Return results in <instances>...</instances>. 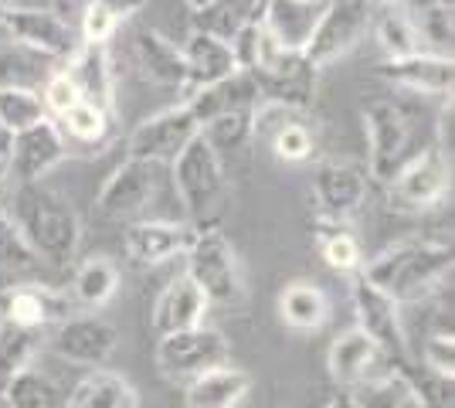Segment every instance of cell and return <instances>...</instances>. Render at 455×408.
Here are the masks:
<instances>
[{"label": "cell", "mask_w": 455, "mask_h": 408, "mask_svg": "<svg viewBox=\"0 0 455 408\" xmlns=\"http://www.w3.org/2000/svg\"><path fill=\"white\" fill-rule=\"evenodd\" d=\"M251 391V374L235 364L208 371L188 385V408H238Z\"/></svg>", "instance_id": "cell-28"}, {"label": "cell", "mask_w": 455, "mask_h": 408, "mask_svg": "<svg viewBox=\"0 0 455 408\" xmlns=\"http://www.w3.org/2000/svg\"><path fill=\"white\" fill-rule=\"evenodd\" d=\"M7 150H11V133H7L4 126H0V164L7 160Z\"/></svg>", "instance_id": "cell-46"}, {"label": "cell", "mask_w": 455, "mask_h": 408, "mask_svg": "<svg viewBox=\"0 0 455 408\" xmlns=\"http://www.w3.org/2000/svg\"><path fill=\"white\" fill-rule=\"evenodd\" d=\"M180 55H184V68H188V89L184 96L197 92V89H208L221 78L242 72L238 61H235V52L231 44L214 35H204V31H190L188 41L180 44Z\"/></svg>", "instance_id": "cell-22"}, {"label": "cell", "mask_w": 455, "mask_h": 408, "mask_svg": "<svg viewBox=\"0 0 455 408\" xmlns=\"http://www.w3.org/2000/svg\"><path fill=\"white\" fill-rule=\"evenodd\" d=\"M116 28H119V20L102 4H95V0L85 4V11H82V41H89V44H109Z\"/></svg>", "instance_id": "cell-42"}, {"label": "cell", "mask_w": 455, "mask_h": 408, "mask_svg": "<svg viewBox=\"0 0 455 408\" xmlns=\"http://www.w3.org/2000/svg\"><path fill=\"white\" fill-rule=\"evenodd\" d=\"M378 76L395 85L401 92H411V96H452L455 85V61L432 55V52H421L411 59L398 61H380Z\"/></svg>", "instance_id": "cell-18"}, {"label": "cell", "mask_w": 455, "mask_h": 408, "mask_svg": "<svg viewBox=\"0 0 455 408\" xmlns=\"http://www.w3.org/2000/svg\"><path fill=\"white\" fill-rule=\"evenodd\" d=\"M38 348L41 331H28V327H14V324L0 320V391L7 388L20 371L31 368Z\"/></svg>", "instance_id": "cell-32"}, {"label": "cell", "mask_w": 455, "mask_h": 408, "mask_svg": "<svg viewBox=\"0 0 455 408\" xmlns=\"http://www.w3.org/2000/svg\"><path fill=\"white\" fill-rule=\"evenodd\" d=\"M184 4H188L190 11H201V7H208L211 0H184Z\"/></svg>", "instance_id": "cell-47"}, {"label": "cell", "mask_w": 455, "mask_h": 408, "mask_svg": "<svg viewBox=\"0 0 455 408\" xmlns=\"http://www.w3.org/2000/svg\"><path fill=\"white\" fill-rule=\"evenodd\" d=\"M4 38L48 61H68L78 48V35L68 20L48 7H11L0 20Z\"/></svg>", "instance_id": "cell-8"}, {"label": "cell", "mask_w": 455, "mask_h": 408, "mask_svg": "<svg viewBox=\"0 0 455 408\" xmlns=\"http://www.w3.org/2000/svg\"><path fill=\"white\" fill-rule=\"evenodd\" d=\"M316 245H320L323 262L337 272H361L363 269V249L357 242V235L347 232V225L340 221H323L316 232Z\"/></svg>", "instance_id": "cell-34"}, {"label": "cell", "mask_w": 455, "mask_h": 408, "mask_svg": "<svg viewBox=\"0 0 455 408\" xmlns=\"http://www.w3.org/2000/svg\"><path fill=\"white\" fill-rule=\"evenodd\" d=\"M361 276L395 303H418L452 279V249L445 242L411 238L363 259Z\"/></svg>", "instance_id": "cell-2"}, {"label": "cell", "mask_w": 455, "mask_h": 408, "mask_svg": "<svg viewBox=\"0 0 455 408\" xmlns=\"http://www.w3.org/2000/svg\"><path fill=\"white\" fill-rule=\"evenodd\" d=\"M95 4H102V7H106L119 24L130 18V14H136V11H143V7H147V0H95Z\"/></svg>", "instance_id": "cell-43"}, {"label": "cell", "mask_w": 455, "mask_h": 408, "mask_svg": "<svg viewBox=\"0 0 455 408\" xmlns=\"http://www.w3.org/2000/svg\"><path fill=\"white\" fill-rule=\"evenodd\" d=\"M367 7H408V11H421V7H428V4H445V7H452V0H363Z\"/></svg>", "instance_id": "cell-44"}, {"label": "cell", "mask_w": 455, "mask_h": 408, "mask_svg": "<svg viewBox=\"0 0 455 408\" xmlns=\"http://www.w3.org/2000/svg\"><path fill=\"white\" fill-rule=\"evenodd\" d=\"M323 408H354V405H350V398H347V391H343V395H333Z\"/></svg>", "instance_id": "cell-45"}, {"label": "cell", "mask_w": 455, "mask_h": 408, "mask_svg": "<svg viewBox=\"0 0 455 408\" xmlns=\"http://www.w3.org/2000/svg\"><path fill=\"white\" fill-rule=\"evenodd\" d=\"M194 232L197 228L188 221H164V218L130 221L123 228V245L136 266H160V262H171V259L188 252Z\"/></svg>", "instance_id": "cell-17"}, {"label": "cell", "mask_w": 455, "mask_h": 408, "mask_svg": "<svg viewBox=\"0 0 455 408\" xmlns=\"http://www.w3.org/2000/svg\"><path fill=\"white\" fill-rule=\"evenodd\" d=\"M184 255H188V269L184 272L194 279V286L204 292L211 307H238L245 300L242 262L231 249V242L214 225L197 228Z\"/></svg>", "instance_id": "cell-5"}, {"label": "cell", "mask_w": 455, "mask_h": 408, "mask_svg": "<svg viewBox=\"0 0 455 408\" xmlns=\"http://www.w3.org/2000/svg\"><path fill=\"white\" fill-rule=\"evenodd\" d=\"M197 119L190 116V109L184 102H177L171 109H160L147 116L133 133H130V143L126 150L133 160H147V164H173V156L188 147L190 140L197 136Z\"/></svg>", "instance_id": "cell-11"}, {"label": "cell", "mask_w": 455, "mask_h": 408, "mask_svg": "<svg viewBox=\"0 0 455 408\" xmlns=\"http://www.w3.org/2000/svg\"><path fill=\"white\" fill-rule=\"evenodd\" d=\"M160 188V164H147V160H133L126 156L119 167H116L109 180L102 184L99 191V212L116 221H126L136 218L156 197Z\"/></svg>", "instance_id": "cell-15"}, {"label": "cell", "mask_w": 455, "mask_h": 408, "mask_svg": "<svg viewBox=\"0 0 455 408\" xmlns=\"http://www.w3.org/2000/svg\"><path fill=\"white\" fill-rule=\"evenodd\" d=\"M367 28H371V7L363 0H333L330 7H323L316 14L299 52L320 72L343 59L347 52H354L357 41L367 35Z\"/></svg>", "instance_id": "cell-6"}, {"label": "cell", "mask_w": 455, "mask_h": 408, "mask_svg": "<svg viewBox=\"0 0 455 408\" xmlns=\"http://www.w3.org/2000/svg\"><path fill=\"white\" fill-rule=\"evenodd\" d=\"M65 156H68V140L61 136L58 123L55 119H41L35 126L11 136L4 171L18 184H38L41 177L52 174Z\"/></svg>", "instance_id": "cell-10"}, {"label": "cell", "mask_w": 455, "mask_h": 408, "mask_svg": "<svg viewBox=\"0 0 455 408\" xmlns=\"http://www.w3.org/2000/svg\"><path fill=\"white\" fill-rule=\"evenodd\" d=\"M4 212L11 214L14 228L28 242V249L35 252L38 262L52 266H68L78 252L82 242V225H78L76 208L68 204V197H61L48 184H18L11 201L4 204Z\"/></svg>", "instance_id": "cell-1"}, {"label": "cell", "mask_w": 455, "mask_h": 408, "mask_svg": "<svg viewBox=\"0 0 455 408\" xmlns=\"http://www.w3.org/2000/svg\"><path fill=\"white\" fill-rule=\"evenodd\" d=\"M0 35H4V31H0Z\"/></svg>", "instance_id": "cell-52"}, {"label": "cell", "mask_w": 455, "mask_h": 408, "mask_svg": "<svg viewBox=\"0 0 455 408\" xmlns=\"http://www.w3.org/2000/svg\"><path fill=\"white\" fill-rule=\"evenodd\" d=\"M68 316H72L68 296L52 290V286H41V283H20L0 296V320H7L14 327L44 333L48 327H58Z\"/></svg>", "instance_id": "cell-16"}, {"label": "cell", "mask_w": 455, "mask_h": 408, "mask_svg": "<svg viewBox=\"0 0 455 408\" xmlns=\"http://www.w3.org/2000/svg\"><path fill=\"white\" fill-rule=\"evenodd\" d=\"M313 197L323 221H347L367 197V167L357 160H323L313 171Z\"/></svg>", "instance_id": "cell-14"}, {"label": "cell", "mask_w": 455, "mask_h": 408, "mask_svg": "<svg viewBox=\"0 0 455 408\" xmlns=\"http://www.w3.org/2000/svg\"><path fill=\"white\" fill-rule=\"evenodd\" d=\"M251 113H255V106H248V109H231V113H221V116L208 119V123L197 130V133L204 136V143L214 150V156L221 160L225 174H228V164L245 160L248 150L255 147V136H251Z\"/></svg>", "instance_id": "cell-29"}, {"label": "cell", "mask_w": 455, "mask_h": 408, "mask_svg": "<svg viewBox=\"0 0 455 408\" xmlns=\"http://www.w3.org/2000/svg\"><path fill=\"white\" fill-rule=\"evenodd\" d=\"M116 290H119V269L106 255L85 259L76 269V276H72V296L85 310H102L116 296Z\"/></svg>", "instance_id": "cell-31"}, {"label": "cell", "mask_w": 455, "mask_h": 408, "mask_svg": "<svg viewBox=\"0 0 455 408\" xmlns=\"http://www.w3.org/2000/svg\"><path fill=\"white\" fill-rule=\"evenodd\" d=\"M133 61L140 68L143 82L160 85V89H188V68H184V55L180 44L164 38L160 31H140L133 41Z\"/></svg>", "instance_id": "cell-23"}, {"label": "cell", "mask_w": 455, "mask_h": 408, "mask_svg": "<svg viewBox=\"0 0 455 408\" xmlns=\"http://www.w3.org/2000/svg\"><path fill=\"white\" fill-rule=\"evenodd\" d=\"M44 65L48 59L20 48L14 41L0 44V89H35L38 92V85H44V78L52 76Z\"/></svg>", "instance_id": "cell-33"}, {"label": "cell", "mask_w": 455, "mask_h": 408, "mask_svg": "<svg viewBox=\"0 0 455 408\" xmlns=\"http://www.w3.org/2000/svg\"><path fill=\"white\" fill-rule=\"evenodd\" d=\"M171 180L177 197H180V204H184V212H188L190 225L204 228L211 221V214L218 212V204L225 201L228 174L201 133L173 156Z\"/></svg>", "instance_id": "cell-4"}, {"label": "cell", "mask_w": 455, "mask_h": 408, "mask_svg": "<svg viewBox=\"0 0 455 408\" xmlns=\"http://www.w3.org/2000/svg\"><path fill=\"white\" fill-rule=\"evenodd\" d=\"M65 76L72 78V85L78 89L82 102H89V106L113 116L116 76H113V61H109V44L78 41L76 55L65 61Z\"/></svg>", "instance_id": "cell-19"}, {"label": "cell", "mask_w": 455, "mask_h": 408, "mask_svg": "<svg viewBox=\"0 0 455 408\" xmlns=\"http://www.w3.org/2000/svg\"><path fill=\"white\" fill-rule=\"evenodd\" d=\"M415 20H418V31H421V41H425V52L442 55V59H452V38H455L452 7L428 4V7L415 11Z\"/></svg>", "instance_id": "cell-37"}, {"label": "cell", "mask_w": 455, "mask_h": 408, "mask_svg": "<svg viewBox=\"0 0 455 408\" xmlns=\"http://www.w3.org/2000/svg\"><path fill=\"white\" fill-rule=\"evenodd\" d=\"M61 136H68V140H76V143H102L106 133H109V126H113V116L109 113H102V109H95L89 102H78L76 109H68L61 119H55Z\"/></svg>", "instance_id": "cell-38"}, {"label": "cell", "mask_w": 455, "mask_h": 408, "mask_svg": "<svg viewBox=\"0 0 455 408\" xmlns=\"http://www.w3.org/2000/svg\"><path fill=\"white\" fill-rule=\"evenodd\" d=\"M4 184H7V171H4V164H0V197H4Z\"/></svg>", "instance_id": "cell-49"}, {"label": "cell", "mask_w": 455, "mask_h": 408, "mask_svg": "<svg viewBox=\"0 0 455 408\" xmlns=\"http://www.w3.org/2000/svg\"><path fill=\"white\" fill-rule=\"evenodd\" d=\"M279 316L289 331L316 333L330 320V300L316 283L296 279L279 292Z\"/></svg>", "instance_id": "cell-30"}, {"label": "cell", "mask_w": 455, "mask_h": 408, "mask_svg": "<svg viewBox=\"0 0 455 408\" xmlns=\"http://www.w3.org/2000/svg\"><path fill=\"white\" fill-rule=\"evenodd\" d=\"M68 408H140V391L130 385V378L109 368L89 371L78 381L72 395H65Z\"/></svg>", "instance_id": "cell-27"}, {"label": "cell", "mask_w": 455, "mask_h": 408, "mask_svg": "<svg viewBox=\"0 0 455 408\" xmlns=\"http://www.w3.org/2000/svg\"><path fill=\"white\" fill-rule=\"evenodd\" d=\"M35 266H38V259L28 249V242L14 228L11 214L4 212V204H0V272H24L35 269Z\"/></svg>", "instance_id": "cell-39"}, {"label": "cell", "mask_w": 455, "mask_h": 408, "mask_svg": "<svg viewBox=\"0 0 455 408\" xmlns=\"http://www.w3.org/2000/svg\"><path fill=\"white\" fill-rule=\"evenodd\" d=\"M387 191L398 208H411V212L435 208L452 191V164L438 154L435 147H428L391 177Z\"/></svg>", "instance_id": "cell-13"}, {"label": "cell", "mask_w": 455, "mask_h": 408, "mask_svg": "<svg viewBox=\"0 0 455 408\" xmlns=\"http://www.w3.org/2000/svg\"><path fill=\"white\" fill-rule=\"evenodd\" d=\"M156 364L173 381H194L208 371L231 364L228 337L214 327H194V331L167 333L156 344Z\"/></svg>", "instance_id": "cell-7"}, {"label": "cell", "mask_w": 455, "mask_h": 408, "mask_svg": "<svg viewBox=\"0 0 455 408\" xmlns=\"http://www.w3.org/2000/svg\"><path fill=\"white\" fill-rule=\"evenodd\" d=\"M363 133H367V177L391 184L404 164H411L425 147L418 109L398 96H378L361 106Z\"/></svg>", "instance_id": "cell-3"}, {"label": "cell", "mask_w": 455, "mask_h": 408, "mask_svg": "<svg viewBox=\"0 0 455 408\" xmlns=\"http://www.w3.org/2000/svg\"><path fill=\"white\" fill-rule=\"evenodd\" d=\"M4 398L11 408H65V395L55 381L41 371L28 368L4 388Z\"/></svg>", "instance_id": "cell-35"}, {"label": "cell", "mask_w": 455, "mask_h": 408, "mask_svg": "<svg viewBox=\"0 0 455 408\" xmlns=\"http://www.w3.org/2000/svg\"><path fill=\"white\" fill-rule=\"evenodd\" d=\"M350 300H354V313H357V331L367 333L387 361H404L408 354V337H404V324H401V307L384 296L378 286H371L361 272L350 283Z\"/></svg>", "instance_id": "cell-12"}, {"label": "cell", "mask_w": 455, "mask_h": 408, "mask_svg": "<svg viewBox=\"0 0 455 408\" xmlns=\"http://www.w3.org/2000/svg\"><path fill=\"white\" fill-rule=\"evenodd\" d=\"M285 4H296V7H313L316 0H285Z\"/></svg>", "instance_id": "cell-48"}, {"label": "cell", "mask_w": 455, "mask_h": 408, "mask_svg": "<svg viewBox=\"0 0 455 408\" xmlns=\"http://www.w3.org/2000/svg\"><path fill=\"white\" fill-rule=\"evenodd\" d=\"M48 348L55 350L61 361L78 364V368H106V361L119 348V331L106 316H95V313H82V316H68L61 320L52 337H48Z\"/></svg>", "instance_id": "cell-9"}, {"label": "cell", "mask_w": 455, "mask_h": 408, "mask_svg": "<svg viewBox=\"0 0 455 408\" xmlns=\"http://www.w3.org/2000/svg\"><path fill=\"white\" fill-rule=\"evenodd\" d=\"M384 350L361 333L357 327H350V331H343L330 350H326V368H330V378L340 385V388H354V385H361L363 378H371V374H378L384 368Z\"/></svg>", "instance_id": "cell-21"}, {"label": "cell", "mask_w": 455, "mask_h": 408, "mask_svg": "<svg viewBox=\"0 0 455 408\" xmlns=\"http://www.w3.org/2000/svg\"><path fill=\"white\" fill-rule=\"evenodd\" d=\"M367 31H374V41L384 52V61L411 59V55L425 52L415 11H408V7H380L378 14H371V28Z\"/></svg>", "instance_id": "cell-26"}, {"label": "cell", "mask_w": 455, "mask_h": 408, "mask_svg": "<svg viewBox=\"0 0 455 408\" xmlns=\"http://www.w3.org/2000/svg\"><path fill=\"white\" fill-rule=\"evenodd\" d=\"M41 119H48V113L35 89H0V126L11 136L35 126Z\"/></svg>", "instance_id": "cell-36"}, {"label": "cell", "mask_w": 455, "mask_h": 408, "mask_svg": "<svg viewBox=\"0 0 455 408\" xmlns=\"http://www.w3.org/2000/svg\"><path fill=\"white\" fill-rule=\"evenodd\" d=\"M65 408H68V405H65Z\"/></svg>", "instance_id": "cell-53"}, {"label": "cell", "mask_w": 455, "mask_h": 408, "mask_svg": "<svg viewBox=\"0 0 455 408\" xmlns=\"http://www.w3.org/2000/svg\"><path fill=\"white\" fill-rule=\"evenodd\" d=\"M0 408H11L7 405V398H4V391H0Z\"/></svg>", "instance_id": "cell-51"}, {"label": "cell", "mask_w": 455, "mask_h": 408, "mask_svg": "<svg viewBox=\"0 0 455 408\" xmlns=\"http://www.w3.org/2000/svg\"><path fill=\"white\" fill-rule=\"evenodd\" d=\"M347 398L354 408H425V391L404 368H380L347 388Z\"/></svg>", "instance_id": "cell-24"}, {"label": "cell", "mask_w": 455, "mask_h": 408, "mask_svg": "<svg viewBox=\"0 0 455 408\" xmlns=\"http://www.w3.org/2000/svg\"><path fill=\"white\" fill-rule=\"evenodd\" d=\"M211 303L204 300V292L194 286L188 272L173 276L167 283V290L156 296V307H153V331L156 337H167V333L194 331V327H204V316H208Z\"/></svg>", "instance_id": "cell-20"}, {"label": "cell", "mask_w": 455, "mask_h": 408, "mask_svg": "<svg viewBox=\"0 0 455 408\" xmlns=\"http://www.w3.org/2000/svg\"><path fill=\"white\" fill-rule=\"evenodd\" d=\"M184 106L190 109V116L197 119V126H204L208 119L231 113V109H248V106H259V89L248 72H235V76L214 82L208 89H197L184 96Z\"/></svg>", "instance_id": "cell-25"}, {"label": "cell", "mask_w": 455, "mask_h": 408, "mask_svg": "<svg viewBox=\"0 0 455 408\" xmlns=\"http://www.w3.org/2000/svg\"><path fill=\"white\" fill-rule=\"evenodd\" d=\"M421 361H425V368H428L432 378L445 381V385H452V378H455V337H452V331L428 333V340H425V348H421Z\"/></svg>", "instance_id": "cell-40"}, {"label": "cell", "mask_w": 455, "mask_h": 408, "mask_svg": "<svg viewBox=\"0 0 455 408\" xmlns=\"http://www.w3.org/2000/svg\"><path fill=\"white\" fill-rule=\"evenodd\" d=\"M38 96H41V106H44L48 119H61L68 109H76L78 102H82V99H78V89L72 85V78L65 76V68H58V72H52V76L44 78Z\"/></svg>", "instance_id": "cell-41"}, {"label": "cell", "mask_w": 455, "mask_h": 408, "mask_svg": "<svg viewBox=\"0 0 455 408\" xmlns=\"http://www.w3.org/2000/svg\"><path fill=\"white\" fill-rule=\"evenodd\" d=\"M11 11V0H0V20H4V14Z\"/></svg>", "instance_id": "cell-50"}]
</instances>
